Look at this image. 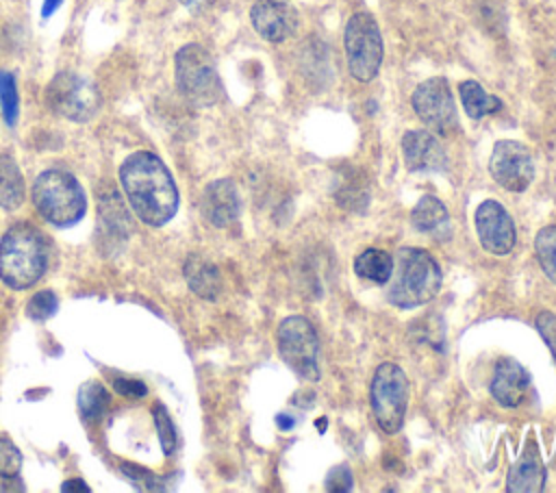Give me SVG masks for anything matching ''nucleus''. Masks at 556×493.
I'll use <instances>...</instances> for the list:
<instances>
[{
  "mask_svg": "<svg viewBox=\"0 0 556 493\" xmlns=\"http://www.w3.org/2000/svg\"><path fill=\"white\" fill-rule=\"evenodd\" d=\"M276 421H278L285 430H289V428L293 426V419H291V417H285V415H278V417H276Z\"/></svg>",
  "mask_w": 556,
  "mask_h": 493,
  "instance_id": "35",
  "label": "nucleus"
},
{
  "mask_svg": "<svg viewBox=\"0 0 556 493\" xmlns=\"http://www.w3.org/2000/svg\"><path fill=\"white\" fill-rule=\"evenodd\" d=\"M119 185L141 222L167 224L178 211V189L167 165L148 150L132 152L119 165Z\"/></svg>",
  "mask_w": 556,
  "mask_h": 493,
  "instance_id": "1",
  "label": "nucleus"
},
{
  "mask_svg": "<svg viewBox=\"0 0 556 493\" xmlns=\"http://www.w3.org/2000/svg\"><path fill=\"white\" fill-rule=\"evenodd\" d=\"M63 0H43V7H41V15L43 17H50L59 7H61Z\"/></svg>",
  "mask_w": 556,
  "mask_h": 493,
  "instance_id": "34",
  "label": "nucleus"
},
{
  "mask_svg": "<svg viewBox=\"0 0 556 493\" xmlns=\"http://www.w3.org/2000/svg\"><path fill=\"white\" fill-rule=\"evenodd\" d=\"M534 326H536L539 334L543 337V341L547 343L552 356L556 358V315L549 313V311H543V313L536 315Z\"/></svg>",
  "mask_w": 556,
  "mask_h": 493,
  "instance_id": "30",
  "label": "nucleus"
},
{
  "mask_svg": "<svg viewBox=\"0 0 556 493\" xmlns=\"http://www.w3.org/2000/svg\"><path fill=\"white\" fill-rule=\"evenodd\" d=\"M410 222L419 232L430 235L437 241L450 237V213L445 204L434 195L419 198V202L410 211Z\"/></svg>",
  "mask_w": 556,
  "mask_h": 493,
  "instance_id": "18",
  "label": "nucleus"
},
{
  "mask_svg": "<svg viewBox=\"0 0 556 493\" xmlns=\"http://www.w3.org/2000/svg\"><path fill=\"white\" fill-rule=\"evenodd\" d=\"M61 491H78V493H87L89 491V486L83 482V480H67V482H63V486H61Z\"/></svg>",
  "mask_w": 556,
  "mask_h": 493,
  "instance_id": "33",
  "label": "nucleus"
},
{
  "mask_svg": "<svg viewBox=\"0 0 556 493\" xmlns=\"http://www.w3.org/2000/svg\"><path fill=\"white\" fill-rule=\"evenodd\" d=\"M24 202V176L11 154H0V208L15 211Z\"/></svg>",
  "mask_w": 556,
  "mask_h": 493,
  "instance_id": "20",
  "label": "nucleus"
},
{
  "mask_svg": "<svg viewBox=\"0 0 556 493\" xmlns=\"http://www.w3.org/2000/svg\"><path fill=\"white\" fill-rule=\"evenodd\" d=\"M122 473L137 486L141 489H156V478L152 471L139 467V465H132V463H122Z\"/></svg>",
  "mask_w": 556,
  "mask_h": 493,
  "instance_id": "31",
  "label": "nucleus"
},
{
  "mask_svg": "<svg viewBox=\"0 0 556 493\" xmlns=\"http://www.w3.org/2000/svg\"><path fill=\"white\" fill-rule=\"evenodd\" d=\"M476 232L480 245L491 254H508L517 241L515 222L497 200H484L476 208Z\"/></svg>",
  "mask_w": 556,
  "mask_h": 493,
  "instance_id": "12",
  "label": "nucleus"
},
{
  "mask_svg": "<svg viewBox=\"0 0 556 493\" xmlns=\"http://www.w3.org/2000/svg\"><path fill=\"white\" fill-rule=\"evenodd\" d=\"M356 276L371 280L376 285H387L393 271V256L378 248H367L354 258Z\"/></svg>",
  "mask_w": 556,
  "mask_h": 493,
  "instance_id": "21",
  "label": "nucleus"
},
{
  "mask_svg": "<svg viewBox=\"0 0 556 493\" xmlns=\"http://www.w3.org/2000/svg\"><path fill=\"white\" fill-rule=\"evenodd\" d=\"M111 395L100 382H85L78 389V410L85 421L96 424L104 417Z\"/></svg>",
  "mask_w": 556,
  "mask_h": 493,
  "instance_id": "23",
  "label": "nucleus"
},
{
  "mask_svg": "<svg viewBox=\"0 0 556 493\" xmlns=\"http://www.w3.org/2000/svg\"><path fill=\"white\" fill-rule=\"evenodd\" d=\"M443 282L439 263L421 248H400L387 287V300L397 308H415L430 302Z\"/></svg>",
  "mask_w": 556,
  "mask_h": 493,
  "instance_id": "3",
  "label": "nucleus"
},
{
  "mask_svg": "<svg viewBox=\"0 0 556 493\" xmlns=\"http://www.w3.org/2000/svg\"><path fill=\"white\" fill-rule=\"evenodd\" d=\"M402 152L410 172H441L447 165L443 146L428 130H406L402 137Z\"/></svg>",
  "mask_w": 556,
  "mask_h": 493,
  "instance_id": "14",
  "label": "nucleus"
},
{
  "mask_svg": "<svg viewBox=\"0 0 556 493\" xmlns=\"http://www.w3.org/2000/svg\"><path fill=\"white\" fill-rule=\"evenodd\" d=\"M174 74L178 91L193 106H213L224 96L215 61L200 43H187L176 52Z\"/></svg>",
  "mask_w": 556,
  "mask_h": 493,
  "instance_id": "5",
  "label": "nucleus"
},
{
  "mask_svg": "<svg viewBox=\"0 0 556 493\" xmlns=\"http://www.w3.org/2000/svg\"><path fill=\"white\" fill-rule=\"evenodd\" d=\"M534 252L543 274L556 285V226H543L536 232Z\"/></svg>",
  "mask_w": 556,
  "mask_h": 493,
  "instance_id": "24",
  "label": "nucleus"
},
{
  "mask_svg": "<svg viewBox=\"0 0 556 493\" xmlns=\"http://www.w3.org/2000/svg\"><path fill=\"white\" fill-rule=\"evenodd\" d=\"M254 30L271 43L289 39L298 28V13L287 0H256L250 9Z\"/></svg>",
  "mask_w": 556,
  "mask_h": 493,
  "instance_id": "13",
  "label": "nucleus"
},
{
  "mask_svg": "<svg viewBox=\"0 0 556 493\" xmlns=\"http://www.w3.org/2000/svg\"><path fill=\"white\" fill-rule=\"evenodd\" d=\"M185 278H187V285L189 289L204 298V300H215L222 291V276H219V269L202 258V256H195L191 254L187 261H185Z\"/></svg>",
  "mask_w": 556,
  "mask_h": 493,
  "instance_id": "19",
  "label": "nucleus"
},
{
  "mask_svg": "<svg viewBox=\"0 0 556 493\" xmlns=\"http://www.w3.org/2000/svg\"><path fill=\"white\" fill-rule=\"evenodd\" d=\"M33 204L46 222L67 228L83 219L87 211V195L70 172L46 169L35 180Z\"/></svg>",
  "mask_w": 556,
  "mask_h": 493,
  "instance_id": "4",
  "label": "nucleus"
},
{
  "mask_svg": "<svg viewBox=\"0 0 556 493\" xmlns=\"http://www.w3.org/2000/svg\"><path fill=\"white\" fill-rule=\"evenodd\" d=\"M352 482H354V478H352L350 467L345 463H341V465H334L328 471V476H326V491H330V493H345V491L352 489Z\"/></svg>",
  "mask_w": 556,
  "mask_h": 493,
  "instance_id": "29",
  "label": "nucleus"
},
{
  "mask_svg": "<svg viewBox=\"0 0 556 493\" xmlns=\"http://www.w3.org/2000/svg\"><path fill=\"white\" fill-rule=\"evenodd\" d=\"M180 2H182V4H187L189 9H198L204 0H180Z\"/></svg>",
  "mask_w": 556,
  "mask_h": 493,
  "instance_id": "36",
  "label": "nucleus"
},
{
  "mask_svg": "<svg viewBox=\"0 0 556 493\" xmlns=\"http://www.w3.org/2000/svg\"><path fill=\"white\" fill-rule=\"evenodd\" d=\"M417 117L437 135H454L458 130V115L447 80L441 76L428 78L417 85L410 96Z\"/></svg>",
  "mask_w": 556,
  "mask_h": 493,
  "instance_id": "10",
  "label": "nucleus"
},
{
  "mask_svg": "<svg viewBox=\"0 0 556 493\" xmlns=\"http://www.w3.org/2000/svg\"><path fill=\"white\" fill-rule=\"evenodd\" d=\"M489 172L502 189L526 191L534 178V161L528 146L515 139L497 141L489 159Z\"/></svg>",
  "mask_w": 556,
  "mask_h": 493,
  "instance_id": "11",
  "label": "nucleus"
},
{
  "mask_svg": "<svg viewBox=\"0 0 556 493\" xmlns=\"http://www.w3.org/2000/svg\"><path fill=\"white\" fill-rule=\"evenodd\" d=\"M491 395L504 408H515L523 402L530 389V374L528 369L515 358H502L495 365L491 378Z\"/></svg>",
  "mask_w": 556,
  "mask_h": 493,
  "instance_id": "15",
  "label": "nucleus"
},
{
  "mask_svg": "<svg viewBox=\"0 0 556 493\" xmlns=\"http://www.w3.org/2000/svg\"><path fill=\"white\" fill-rule=\"evenodd\" d=\"M152 417H154V426H156V434L163 447V454H172L176 450V430H174V421L167 413V408L163 404H154L152 408Z\"/></svg>",
  "mask_w": 556,
  "mask_h": 493,
  "instance_id": "26",
  "label": "nucleus"
},
{
  "mask_svg": "<svg viewBox=\"0 0 556 493\" xmlns=\"http://www.w3.org/2000/svg\"><path fill=\"white\" fill-rule=\"evenodd\" d=\"M115 391L126 395V397L137 400V397H143L148 393V387L139 380H132V378H119V380H115Z\"/></svg>",
  "mask_w": 556,
  "mask_h": 493,
  "instance_id": "32",
  "label": "nucleus"
},
{
  "mask_svg": "<svg viewBox=\"0 0 556 493\" xmlns=\"http://www.w3.org/2000/svg\"><path fill=\"white\" fill-rule=\"evenodd\" d=\"M545 486V467L534 443H528L523 454L513 463L506 478L510 493H536Z\"/></svg>",
  "mask_w": 556,
  "mask_h": 493,
  "instance_id": "17",
  "label": "nucleus"
},
{
  "mask_svg": "<svg viewBox=\"0 0 556 493\" xmlns=\"http://www.w3.org/2000/svg\"><path fill=\"white\" fill-rule=\"evenodd\" d=\"M343 43L350 74L361 83L374 80L382 63V35L374 15L354 13L345 24Z\"/></svg>",
  "mask_w": 556,
  "mask_h": 493,
  "instance_id": "8",
  "label": "nucleus"
},
{
  "mask_svg": "<svg viewBox=\"0 0 556 493\" xmlns=\"http://www.w3.org/2000/svg\"><path fill=\"white\" fill-rule=\"evenodd\" d=\"M46 104L72 122H87L100 109V93L93 83L76 72H59L46 87Z\"/></svg>",
  "mask_w": 556,
  "mask_h": 493,
  "instance_id": "9",
  "label": "nucleus"
},
{
  "mask_svg": "<svg viewBox=\"0 0 556 493\" xmlns=\"http://www.w3.org/2000/svg\"><path fill=\"white\" fill-rule=\"evenodd\" d=\"M56 306H59V300L56 295L50 291V289H41L37 291L28 304H26V315L35 321H43L48 317H52L56 313Z\"/></svg>",
  "mask_w": 556,
  "mask_h": 493,
  "instance_id": "27",
  "label": "nucleus"
},
{
  "mask_svg": "<svg viewBox=\"0 0 556 493\" xmlns=\"http://www.w3.org/2000/svg\"><path fill=\"white\" fill-rule=\"evenodd\" d=\"M0 111L7 126H15L20 113V98L15 76L7 69H0Z\"/></svg>",
  "mask_w": 556,
  "mask_h": 493,
  "instance_id": "25",
  "label": "nucleus"
},
{
  "mask_svg": "<svg viewBox=\"0 0 556 493\" xmlns=\"http://www.w3.org/2000/svg\"><path fill=\"white\" fill-rule=\"evenodd\" d=\"M458 93H460V102H463V109L465 113L471 117V119H480L489 113H495L502 109V102L500 98L495 96H489L484 91V87L478 83V80H463L458 85Z\"/></svg>",
  "mask_w": 556,
  "mask_h": 493,
  "instance_id": "22",
  "label": "nucleus"
},
{
  "mask_svg": "<svg viewBox=\"0 0 556 493\" xmlns=\"http://www.w3.org/2000/svg\"><path fill=\"white\" fill-rule=\"evenodd\" d=\"M22 467V454L9 437H0V476L15 478Z\"/></svg>",
  "mask_w": 556,
  "mask_h": 493,
  "instance_id": "28",
  "label": "nucleus"
},
{
  "mask_svg": "<svg viewBox=\"0 0 556 493\" xmlns=\"http://www.w3.org/2000/svg\"><path fill=\"white\" fill-rule=\"evenodd\" d=\"M408 378L395 363H382L374 371L369 387V404L378 426L387 434H395L408 408Z\"/></svg>",
  "mask_w": 556,
  "mask_h": 493,
  "instance_id": "7",
  "label": "nucleus"
},
{
  "mask_svg": "<svg viewBox=\"0 0 556 493\" xmlns=\"http://www.w3.org/2000/svg\"><path fill=\"white\" fill-rule=\"evenodd\" d=\"M202 215L217 228L230 226L239 217V193L230 178H219L206 185L200 200Z\"/></svg>",
  "mask_w": 556,
  "mask_h": 493,
  "instance_id": "16",
  "label": "nucleus"
},
{
  "mask_svg": "<svg viewBox=\"0 0 556 493\" xmlns=\"http://www.w3.org/2000/svg\"><path fill=\"white\" fill-rule=\"evenodd\" d=\"M282 363L302 380H319V339L306 317H285L276 332Z\"/></svg>",
  "mask_w": 556,
  "mask_h": 493,
  "instance_id": "6",
  "label": "nucleus"
},
{
  "mask_svg": "<svg viewBox=\"0 0 556 493\" xmlns=\"http://www.w3.org/2000/svg\"><path fill=\"white\" fill-rule=\"evenodd\" d=\"M50 245L33 224H13L0 239V278L11 289L33 287L46 271Z\"/></svg>",
  "mask_w": 556,
  "mask_h": 493,
  "instance_id": "2",
  "label": "nucleus"
}]
</instances>
